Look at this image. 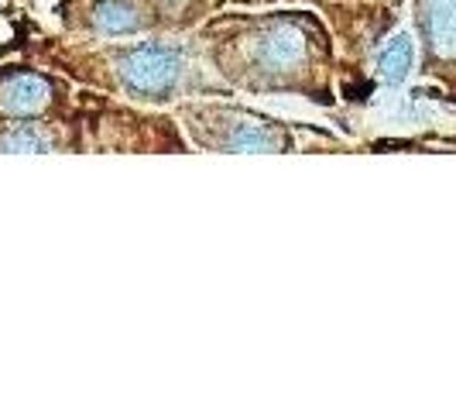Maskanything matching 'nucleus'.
<instances>
[{
	"label": "nucleus",
	"mask_w": 456,
	"mask_h": 412,
	"mask_svg": "<svg viewBox=\"0 0 456 412\" xmlns=\"http://www.w3.org/2000/svg\"><path fill=\"white\" fill-rule=\"evenodd\" d=\"M426 72L456 79V0H415Z\"/></svg>",
	"instance_id": "4"
},
{
	"label": "nucleus",
	"mask_w": 456,
	"mask_h": 412,
	"mask_svg": "<svg viewBox=\"0 0 456 412\" xmlns=\"http://www.w3.org/2000/svg\"><path fill=\"white\" fill-rule=\"evenodd\" d=\"M86 21L100 35H137L151 28L155 18H148V11L137 0H93Z\"/></svg>",
	"instance_id": "6"
},
{
	"label": "nucleus",
	"mask_w": 456,
	"mask_h": 412,
	"mask_svg": "<svg viewBox=\"0 0 456 412\" xmlns=\"http://www.w3.org/2000/svg\"><path fill=\"white\" fill-rule=\"evenodd\" d=\"M52 103V83L45 76H35V72H21V76H11L4 87H0V111L7 117H38L48 111Z\"/></svg>",
	"instance_id": "5"
},
{
	"label": "nucleus",
	"mask_w": 456,
	"mask_h": 412,
	"mask_svg": "<svg viewBox=\"0 0 456 412\" xmlns=\"http://www.w3.org/2000/svg\"><path fill=\"white\" fill-rule=\"evenodd\" d=\"M209 62L233 87L251 93H305L316 103L330 96V38L320 18L298 11L220 18L206 24Z\"/></svg>",
	"instance_id": "1"
},
{
	"label": "nucleus",
	"mask_w": 456,
	"mask_h": 412,
	"mask_svg": "<svg viewBox=\"0 0 456 412\" xmlns=\"http://www.w3.org/2000/svg\"><path fill=\"white\" fill-rule=\"evenodd\" d=\"M52 137L35 124H14L0 135V152H48Z\"/></svg>",
	"instance_id": "8"
},
{
	"label": "nucleus",
	"mask_w": 456,
	"mask_h": 412,
	"mask_svg": "<svg viewBox=\"0 0 456 412\" xmlns=\"http://www.w3.org/2000/svg\"><path fill=\"white\" fill-rule=\"evenodd\" d=\"M103 62L114 76V90L141 103H168L185 83V52L165 42H141L131 48H107Z\"/></svg>",
	"instance_id": "3"
},
{
	"label": "nucleus",
	"mask_w": 456,
	"mask_h": 412,
	"mask_svg": "<svg viewBox=\"0 0 456 412\" xmlns=\"http://www.w3.org/2000/svg\"><path fill=\"white\" fill-rule=\"evenodd\" d=\"M179 114L189 120V135L209 152H289L292 131L272 117L230 103H185Z\"/></svg>",
	"instance_id": "2"
},
{
	"label": "nucleus",
	"mask_w": 456,
	"mask_h": 412,
	"mask_svg": "<svg viewBox=\"0 0 456 412\" xmlns=\"http://www.w3.org/2000/svg\"><path fill=\"white\" fill-rule=\"evenodd\" d=\"M411 69V38L402 31V35H391L388 45L381 48V55H378V76L391 83V87H398V83H405V76H409Z\"/></svg>",
	"instance_id": "7"
}]
</instances>
